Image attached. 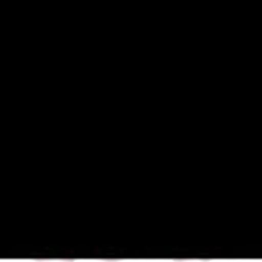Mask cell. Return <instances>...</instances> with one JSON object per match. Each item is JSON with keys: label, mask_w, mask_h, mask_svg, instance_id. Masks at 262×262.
Wrapping results in <instances>:
<instances>
[{"label": "cell", "mask_w": 262, "mask_h": 262, "mask_svg": "<svg viewBox=\"0 0 262 262\" xmlns=\"http://www.w3.org/2000/svg\"><path fill=\"white\" fill-rule=\"evenodd\" d=\"M34 262H77V259H34Z\"/></svg>", "instance_id": "obj_1"}, {"label": "cell", "mask_w": 262, "mask_h": 262, "mask_svg": "<svg viewBox=\"0 0 262 262\" xmlns=\"http://www.w3.org/2000/svg\"><path fill=\"white\" fill-rule=\"evenodd\" d=\"M173 262H210V259H173Z\"/></svg>", "instance_id": "obj_2"}, {"label": "cell", "mask_w": 262, "mask_h": 262, "mask_svg": "<svg viewBox=\"0 0 262 262\" xmlns=\"http://www.w3.org/2000/svg\"><path fill=\"white\" fill-rule=\"evenodd\" d=\"M99 262H123V259H99Z\"/></svg>", "instance_id": "obj_3"}]
</instances>
